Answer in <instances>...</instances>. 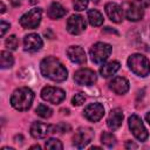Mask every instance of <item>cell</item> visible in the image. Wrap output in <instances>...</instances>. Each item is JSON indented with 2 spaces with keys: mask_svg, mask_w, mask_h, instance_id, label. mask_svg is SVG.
I'll return each mask as SVG.
<instances>
[{
  "mask_svg": "<svg viewBox=\"0 0 150 150\" xmlns=\"http://www.w3.org/2000/svg\"><path fill=\"white\" fill-rule=\"evenodd\" d=\"M73 6L76 11H84L88 7V0H74Z\"/></svg>",
  "mask_w": 150,
  "mask_h": 150,
  "instance_id": "cell-30",
  "label": "cell"
},
{
  "mask_svg": "<svg viewBox=\"0 0 150 150\" xmlns=\"http://www.w3.org/2000/svg\"><path fill=\"white\" fill-rule=\"evenodd\" d=\"M41 97L53 104H59L60 102H62L66 97V93L56 87H45L41 90Z\"/></svg>",
  "mask_w": 150,
  "mask_h": 150,
  "instance_id": "cell-8",
  "label": "cell"
},
{
  "mask_svg": "<svg viewBox=\"0 0 150 150\" xmlns=\"http://www.w3.org/2000/svg\"><path fill=\"white\" fill-rule=\"evenodd\" d=\"M89 54H90V59L94 63L101 64L104 61H107V59L110 56L111 46L108 43H104V42H96L90 48Z\"/></svg>",
  "mask_w": 150,
  "mask_h": 150,
  "instance_id": "cell-4",
  "label": "cell"
},
{
  "mask_svg": "<svg viewBox=\"0 0 150 150\" xmlns=\"http://www.w3.org/2000/svg\"><path fill=\"white\" fill-rule=\"evenodd\" d=\"M74 81L80 86H91L96 82V74L91 69L82 68L75 71Z\"/></svg>",
  "mask_w": 150,
  "mask_h": 150,
  "instance_id": "cell-9",
  "label": "cell"
},
{
  "mask_svg": "<svg viewBox=\"0 0 150 150\" xmlns=\"http://www.w3.org/2000/svg\"><path fill=\"white\" fill-rule=\"evenodd\" d=\"M129 128L132 132V135L138 139V141H145L149 136V132L146 128L144 127L142 120L137 115H131L129 117Z\"/></svg>",
  "mask_w": 150,
  "mask_h": 150,
  "instance_id": "cell-6",
  "label": "cell"
},
{
  "mask_svg": "<svg viewBox=\"0 0 150 150\" xmlns=\"http://www.w3.org/2000/svg\"><path fill=\"white\" fill-rule=\"evenodd\" d=\"M105 13L112 22H121L123 19V8L115 2H108L105 5Z\"/></svg>",
  "mask_w": 150,
  "mask_h": 150,
  "instance_id": "cell-14",
  "label": "cell"
},
{
  "mask_svg": "<svg viewBox=\"0 0 150 150\" xmlns=\"http://www.w3.org/2000/svg\"><path fill=\"white\" fill-rule=\"evenodd\" d=\"M70 125L69 124H66V123H59L57 125H52V134H55V132H60V134H63V132H67V131H70Z\"/></svg>",
  "mask_w": 150,
  "mask_h": 150,
  "instance_id": "cell-27",
  "label": "cell"
},
{
  "mask_svg": "<svg viewBox=\"0 0 150 150\" xmlns=\"http://www.w3.org/2000/svg\"><path fill=\"white\" fill-rule=\"evenodd\" d=\"M84 101H86V95L83 93H77L71 98V103L74 105H81L82 103H84Z\"/></svg>",
  "mask_w": 150,
  "mask_h": 150,
  "instance_id": "cell-29",
  "label": "cell"
},
{
  "mask_svg": "<svg viewBox=\"0 0 150 150\" xmlns=\"http://www.w3.org/2000/svg\"><path fill=\"white\" fill-rule=\"evenodd\" d=\"M86 29V21L81 15H71L67 20V30L70 34L77 35Z\"/></svg>",
  "mask_w": 150,
  "mask_h": 150,
  "instance_id": "cell-11",
  "label": "cell"
},
{
  "mask_svg": "<svg viewBox=\"0 0 150 150\" xmlns=\"http://www.w3.org/2000/svg\"><path fill=\"white\" fill-rule=\"evenodd\" d=\"M14 63V57L13 55L9 53V52H6V50H2L0 53V64H1V68L2 69H6V68H11Z\"/></svg>",
  "mask_w": 150,
  "mask_h": 150,
  "instance_id": "cell-23",
  "label": "cell"
},
{
  "mask_svg": "<svg viewBox=\"0 0 150 150\" xmlns=\"http://www.w3.org/2000/svg\"><path fill=\"white\" fill-rule=\"evenodd\" d=\"M67 55L71 62L77 63V64H83L87 60L86 53L83 48H81L80 46H70L67 49Z\"/></svg>",
  "mask_w": 150,
  "mask_h": 150,
  "instance_id": "cell-15",
  "label": "cell"
},
{
  "mask_svg": "<svg viewBox=\"0 0 150 150\" xmlns=\"http://www.w3.org/2000/svg\"><path fill=\"white\" fill-rule=\"evenodd\" d=\"M30 149H40V145H33Z\"/></svg>",
  "mask_w": 150,
  "mask_h": 150,
  "instance_id": "cell-37",
  "label": "cell"
},
{
  "mask_svg": "<svg viewBox=\"0 0 150 150\" xmlns=\"http://www.w3.org/2000/svg\"><path fill=\"white\" fill-rule=\"evenodd\" d=\"M5 45H6V47H7L8 49H12V50L16 49V47H18V45H19L18 38H16L15 35H9V36L6 39Z\"/></svg>",
  "mask_w": 150,
  "mask_h": 150,
  "instance_id": "cell-28",
  "label": "cell"
},
{
  "mask_svg": "<svg viewBox=\"0 0 150 150\" xmlns=\"http://www.w3.org/2000/svg\"><path fill=\"white\" fill-rule=\"evenodd\" d=\"M67 13V9L59 2H53L48 7V16L50 19H60L64 16Z\"/></svg>",
  "mask_w": 150,
  "mask_h": 150,
  "instance_id": "cell-20",
  "label": "cell"
},
{
  "mask_svg": "<svg viewBox=\"0 0 150 150\" xmlns=\"http://www.w3.org/2000/svg\"><path fill=\"white\" fill-rule=\"evenodd\" d=\"M0 25H1V36H4V35H5V33L7 32V29L9 28V23H7V22H5V21L2 20Z\"/></svg>",
  "mask_w": 150,
  "mask_h": 150,
  "instance_id": "cell-32",
  "label": "cell"
},
{
  "mask_svg": "<svg viewBox=\"0 0 150 150\" xmlns=\"http://www.w3.org/2000/svg\"><path fill=\"white\" fill-rule=\"evenodd\" d=\"M101 142L104 144V145H107V146H112L114 144H115V142H116V138H115V136L111 134V132H108V131H105V132H103L102 135H101Z\"/></svg>",
  "mask_w": 150,
  "mask_h": 150,
  "instance_id": "cell-25",
  "label": "cell"
},
{
  "mask_svg": "<svg viewBox=\"0 0 150 150\" xmlns=\"http://www.w3.org/2000/svg\"><path fill=\"white\" fill-rule=\"evenodd\" d=\"M93 1H94V2H95V4H97V2H98V1H100V0H93Z\"/></svg>",
  "mask_w": 150,
  "mask_h": 150,
  "instance_id": "cell-38",
  "label": "cell"
},
{
  "mask_svg": "<svg viewBox=\"0 0 150 150\" xmlns=\"http://www.w3.org/2000/svg\"><path fill=\"white\" fill-rule=\"evenodd\" d=\"M131 2L142 9L150 6V0H131Z\"/></svg>",
  "mask_w": 150,
  "mask_h": 150,
  "instance_id": "cell-31",
  "label": "cell"
},
{
  "mask_svg": "<svg viewBox=\"0 0 150 150\" xmlns=\"http://www.w3.org/2000/svg\"><path fill=\"white\" fill-rule=\"evenodd\" d=\"M136 39L139 46H143L144 49L150 50V22L139 30Z\"/></svg>",
  "mask_w": 150,
  "mask_h": 150,
  "instance_id": "cell-19",
  "label": "cell"
},
{
  "mask_svg": "<svg viewBox=\"0 0 150 150\" xmlns=\"http://www.w3.org/2000/svg\"><path fill=\"white\" fill-rule=\"evenodd\" d=\"M123 121V112L120 108H115L110 111L108 120H107V125L109 127V129L111 130H117Z\"/></svg>",
  "mask_w": 150,
  "mask_h": 150,
  "instance_id": "cell-17",
  "label": "cell"
},
{
  "mask_svg": "<svg viewBox=\"0 0 150 150\" xmlns=\"http://www.w3.org/2000/svg\"><path fill=\"white\" fill-rule=\"evenodd\" d=\"M109 88L115 94H118V95L125 94L129 90V81L124 77H115L110 81Z\"/></svg>",
  "mask_w": 150,
  "mask_h": 150,
  "instance_id": "cell-18",
  "label": "cell"
},
{
  "mask_svg": "<svg viewBox=\"0 0 150 150\" xmlns=\"http://www.w3.org/2000/svg\"><path fill=\"white\" fill-rule=\"evenodd\" d=\"M83 114L87 120L91 122H97L104 115V107L100 103H90L84 108Z\"/></svg>",
  "mask_w": 150,
  "mask_h": 150,
  "instance_id": "cell-10",
  "label": "cell"
},
{
  "mask_svg": "<svg viewBox=\"0 0 150 150\" xmlns=\"http://www.w3.org/2000/svg\"><path fill=\"white\" fill-rule=\"evenodd\" d=\"M41 16H42V11L40 8H33L20 18V25L27 29L36 28L40 25Z\"/></svg>",
  "mask_w": 150,
  "mask_h": 150,
  "instance_id": "cell-5",
  "label": "cell"
},
{
  "mask_svg": "<svg viewBox=\"0 0 150 150\" xmlns=\"http://www.w3.org/2000/svg\"><path fill=\"white\" fill-rule=\"evenodd\" d=\"M128 66L132 73L138 76H146L150 73V61L141 54H132L128 59Z\"/></svg>",
  "mask_w": 150,
  "mask_h": 150,
  "instance_id": "cell-3",
  "label": "cell"
},
{
  "mask_svg": "<svg viewBox=\"0 0 150 150\" xmlns=\"http://www.w3.org/2000/svg\"><path fill=\"white\" fill-rule=\"evenodd\" d=\"M11 2L13 6H19V5H21L22 0H11Z\"/></svg>",
  "mask_w": 150,
  "mask_h": 150,
  "instance_id": "cell-34",
  "label": "cell"
},
{
  "mask_svg": "<svg viewBox=\"0 0 150 150\" xmlns=\"http://www.w3.org/2000/svg\"><path fill=\"white\" fill-rule=\"evenodd\" d=\"M34 100V93L27 87H21L12 94L11 104L13 108L20 111H26L30 108Z\"/></svg>",
  "mask_w": 150,
  "mask_h": 150,
  "instance_id": "cell-2",
  "label": "cell"
},
{
  "mask_svg": "<svg viewBox=\"0 0 150 150\" xmlns=\"http://www.w3.org/2000/svg\"><path fill=\"white\" fill-rule=\"evenodd\" d=\"M94 138V131L93 129L90 128H87V127H82V128H79L73 137V144L79 148V149H82L84 146H87L91 139Z\"/></svg>",
  "mask_w": 150,
  "mask_h": 150,
  "instance_id": "cell-7",
  "label": "cell"
},
{
  "mask_svg": "<svg viewBox=\"0 0 150 150\" xmlns=\"http://www.w3.org/2000/svg\"><path fill=\"white\" fill-rule=\"evenodd\" d=\"M88 20H89V23L94 27H98L103 23V16L96 9H90L88 12Z\"/></svg>",
  "mask_w": 150,
  "mask_h": 150,
  "instance_id": "cell-22",
  "label": "cell"
},
{
  "mask_svg": "<svg viewBox=\"0 0 150 150\" xmlns=\"http://www.w3.org/2000/svg\"><path fill=\"white\" fill-rule=\"evenodd\" d=\"M125 148H127V149H130V148H134V149H136V148H137V145H136L135 143H132V142L128 141V142L125 143Z\"/></svg>",
  "mask_w": 150,
  "mask_h": 150,
  "instance_id": "cell-33",
  "label": "cell"
},
{
  "mask_svg": "<svg viewBox=\"0 0 150 150\" xmlns=\"http://www.w3.org/2000/svg\"><path fill=\"white\" fill-rule=\"evenodd\" d=\"M35 112L40 116V117H43V118H48V117H50L52 116V112H53V110L49 108V107H47L46 104H39L38 107H36V109H35Z\"/></svg>",
  "mask_w": 150,
  "mask_h": 150,
  "instance_id": "cell-24",
  "label": "cell"
},
{
  "mask_svg": "<svg viewBox=\"0 0 150 150\" xmlns=\"http://www.w3.org/2000/svg\"><path fill=\"white\" fill-rule=\"evenodd\" d=\"M49 134H52V125L40 122H34L30 125V135L34 138H45Z\"/></svg>",
  "mask_w": 150,
  "mask_h": 150,
  "instance_id": "cell-16",
  "label": "cell"
},
{
  "mask_svg": "<svg viewBox=\"0 0 150 150\" xmlns=\"http://www.w3.org/2000/svg\"><path fill=\"white\" fill-rule=\"evenodd\" d=\"M5 11H6V7H5L4 2H1V13H5Z\"/></svg>",
  "mask_w": 150,
  "mask_h": 150,
  "instance_id": "cell-36",
  "label": "cell"
},
{
  "mask_svg": "<svg viewBox=\"0 0 150 150\" xmlns=\"http://www.w3.org/2000/svg\"><path fill=\"white\" fill-rule=\"evenodd\" d=\"M45 146H46V149H50V150H61L63 148L62 143L59 139H55V138H50V139L46 141Z\"/></svg>",
  "mask_w": 150,
  "mask_h": 150,
  "instance_id": "cell-26",
  "label": "cell"
},
{
  "mask_svg": "<svg viewBox=\"0 0 150 150\" xmlns=\"http://www.w3.org/2000/svg\"><path fill=\"white\" fill-rule=\"evenodd\" d=\"M118 69H120V63L117 61H111L107 64H103L100 68V74L102 77H109L114 75Z\"/></svg>",
  "mask_w": 150,
  "mask_h": 150,
  "instance_id": "cell-21",
  "label": "cell"
},
{
  "mask_svg": "<svg viewBox=\"0 0 150 150\" xmlns=\"http://www.w3.org/2000/svg\"><path fill=\"white\" fill-rule=\"evenodd\" d=\"M145 120H146V122L150 124V112H148V114L145 115Z\"/></svg>",
  "mask_w": 150,
  "mask_h": 150,
  "instance_id": "cell-35",
  "label": "cell"
},
{
  "mask_svg": "<svg viewBox=\"0 0 150 150\" xmlns=\"http://www.w3.org/2000/svg\"><path fill=\"white\" fill-rule=\"evenodd\" d=\"M40 69L43 76L55 82H62L68 76V71L66 67L54 56L45 57L40 63Z\"/></svg>",
  "mask_w": 150,
  "mask_h": 150,
  "instance_id": "cell-1",
  "label": "cell"
},
{
  "mask_svg": "<svg viewBox=\"0 0 150 150\" xmlns=\"http://www.w3.org/2000/svg\"><path fill=\"white\" fill-rule=\"evenodd\" d=\"M42 45H43L42 39L35 33L28 34L23 38V47L28 52H36V50L41 49Z\"/></svg>",
  "mask_w": 150,
  "mask_h": 150,
  "instance_id": "cell-13",
  "label": "cell"
},
{
  "mask_svg": "<svg viewBox=\"0 0 150 150\" xmlns=\"http://www.w3.org/2000/svg\"><path fill=\"white\" fill-rule=\"evenodd\" d=\"M123 13L125 14L127 19L130 20V21H138L143 18V9L137 7L136 5H134L131 1L130 2H124L123 6Z\"/></svg>",
  "mask_w": 150,
  "mask_h": 150,
  "instance_id": "cell-12",
  "label": "cell"
}]
</instances>
